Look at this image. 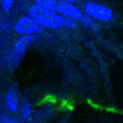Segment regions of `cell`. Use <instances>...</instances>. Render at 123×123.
Masks as SVG:
<instances>
[{
    "instance_id": "cell-3",
    "label": "cell",
    "mask_w": 123,
    "mask_h": 123,
    "mask_svg": "<svg viewBox=\"0 0 123 123\" xmlns=\"http://www.w3.org/2000/svg\"><path fill=\"white\" fill-rule=\"evenodd\" d=\"M44 28L32 16H23L15 24V31L19 35H38Z\"/></svg>"
},
{
    "instance_id": "cell-7",
    "label": "cell",
    "mask_w": 123,
    "mask_h": 123,
    "mask_svg": "<svg viewBox=\"0 0 123 123\" xmlns=\"http://www.w3.org/2000/svg\"><path fill=\"white\" fill-rule=\"evenodd\" d=\"M19 110H20V112H21V117L25 118V119H28V118L31 117V114H32V107H31L29 102L25 101V99L23 102H20Z\"/></svg>"
},
{
    "instance_id": "cell-1",
    "label": "cell",
    "mask_w": 123,
    "mask_h": 123,
    "mask_svg": "<svg viewBox=\"0 0 123 123\" xmlns=\"http://www.w3.org/2000/svg\"><path fill=\"white\" fill-rule=\"evenodd\" d=\"M29 16H32L43 28L58 29V28L64 27L62 25V16L58 12L41 7L38 4H35L29 8Z\"/></svg>"
},
{
    "instance_id": "cell-9",
    "label": "cell",
    "mask_w": 123,
    "mask_h": 123,
    "mask_svg": "<svg viewBox=\"0 0 123 123\" xmlns=\"http://www.w3.org/2000/svg\"><path fill=\"white\" fill-rule=\"evenodd\" d=\"M62 25H64V27H68V28H75L77 27V20L62 16Z\"/></svg>"
},
{
    "instance_id": "cell-5",
    "label": "cell",
    "mask_w": 123,
    "mask_h": 123,
    "mask_svg": "<svg viewBox=\"0 0 123 123\" xmlns=\"http://www.w3.org/2000/svg\"><path fill=\"white\" fill-rule=\"evenodd\" d=\"M19 106H20L19 90H17L16 85H12L8 89L7 95H6V107L8 109V111L16 112V111H19Z\"/></svg>"
},
{
    "instance_id": "cell-6",
    "label": "cell",
    "mask_w": 123,
    "mask_h": 123,
    "mask_svg": "<svg viewBox=\"0 0 123 123\" xmlns=\"http://www.w3.org/2000/svg\"><path fill=\"white\" fill-rule=\"evenodd\" d=\"M35 41H36V35H21V37L15 43L13 50L17 54H23L31 48V45Z\"/></svg>"
},
{
    "instance_id": "cell-12",
    "label": "cell",
    "mask_w": 123,
    "mask_h": 123,
    "mask_svg": "<svg viewBox=\"0 0 123 123\" xmlns=\"http://www.w3.org/2000/svg\"><path fill=\"white\" fill-rule=\"evenodd\" d=\"M12 123H19V122H15V120H12Z\"/></svg>"
},
{
    "instance_id": "cell-2",
    "label": "cell",
    "mask_w": 123,
    "mask_h": 123,
    "mask_svg": "<svg viewBox=\"0 0 123 123\" xmlns=\"http://www.w3.org/2000/svg\"><path fill=\"white\" fill-rule=\"evenodd\" d=\"M85 15L91 17L93 20L105 21V23H109L114 19V13L109 7L102 6L99 3H93V1L85 4Z\"/></svg>"
},
{
    "instance_id": "cell-11",
    "label": "cell",
    "mask_w": 123,
    "mask_h": 123,
    "mask_svg": "<svg viewBox=\"0 0 123 123\" xmlns=\"http://www.w3.org/2000/svg\"><path fill=\"white\" fill-rule=\"evenodd\" d=\"M61 1H66V3H75V0H61Z\"/></svg>"
},
{
    "instance_id": "cell-4",
    "label": "cell",
    "mask_w": 123,
    "mask_h": 123,
    "mask_svg": "<svg viewBox=\"0 0 123 123\" xmlns=\"http://www.w3.org/2000/svg\"><path fill=\"white\" fill-rule=\"evenodd\" d=\"M57 12H58L61 16L70 17V19H74V20H77V21H80L83 16L82 11H81L77 6H74L73 3H66V1L57 3Z\"/></svg>"
},
{
    "instance_id": "cell-8",
    "label": "cell",
    "mask_w": 123,
    "mask_h": 123,
    "mask_svg": "<svg viewBox=\"0 0 123 123\" xmlns=\"http://www.w3.org/2000/svg\"><path fill=\"white\" fill-rule=\"evenodd\" d=\"M35 3L48 9H53L57 12V0H35Z\"/></svg>"
},
{
    "instance_id": "cell-10",
    "label": "cell",
    "mask_w": 123,
    "mask_h": 123,
    "mask_svg": "<svg viewBox=\"0 0 123 123\" xmlns=\"http://www.w3.org/2000/svg\"><path fill=\"white\" fill-rule=\"evenodd\" d=\"M13 3L15 0H1V8L4 11H9L12 8V6H13Z\"/></svg>"
}]
</instances>
